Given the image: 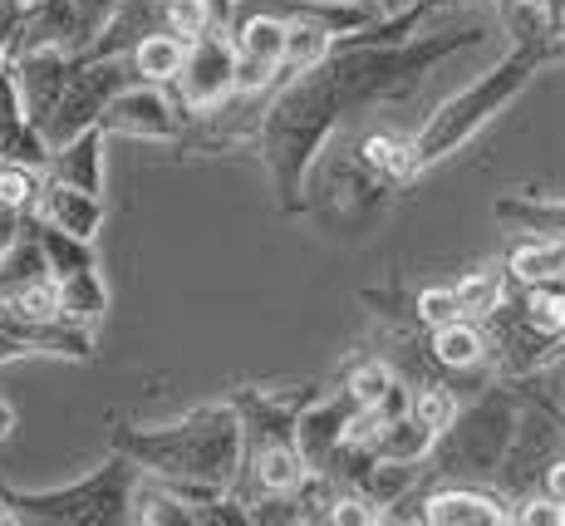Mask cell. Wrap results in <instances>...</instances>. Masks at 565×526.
Instances as JSON below:
<instances>
[{
	"label": "cell",
	"instance_id": "obj_15",
	"mask_svg": "<svg viewBox=\"0 0 565 526\" xmlns=\"http://www.w3.org/2000/svg\"><path fill=\"white\" fill-rule=\"evenodd\" d=\"M388 383H394V379H388L384 369H364V375L354 379V393H360V403H384L388 399Z\"/></svg>",
	"mask_w": 565,
	"mask_h": 526
},
{
	"label": "cell",
	"instance_id": "obj_2",
	"mask_svg": "<svg viewBox=\"0 0 565 526\" xmlns=\"http://www.w3.org/2000/svg\"><path fill=\"white\" fill-rule=\"evenodd\" d=\"M25 134H30V118H25V104H20V90L10 80V70H0V158L35 168L40 152L25 144Z\"/></svg>",
	"mask_w": 565,
	"mask_h": 526
},
{
	"label": "cell",
	"instance_id": "obj_14",
	"mask_svg": "<svg viewBox=\"0 0 565 526\" xmlns=\"http://www.w3.org/2000/svg\"><path fill=\"white\" fill-rule=\"evenodd\" d=\"M452 295H458L462 311H482V305H492L497 295H502V286H497L492 276H477V281H467V286H462V291H452Z\"/></svg>",
	"mask_w": 565,
	"mask_h": 526
},
{
	"label": "cell",
	"instance_id": "obj_18",
	"mask_svg": "<svg viewBox=\"0 0 565 526\" xmlns=\"http://www.w3.org/2000/svg\"><path fill=\"white\" fill-rule=\"evenodd\" d=\"M526 522H565V512H546V507H531Z\"/></svg>",
	"mask_w": 565,
	"mask_h": 526
},
{
	"label": "cell",
	"instance_id": "obj_12",
	"mask_svg": "<svg viewBox=\"0 0 565 526\" xmlns=\"http://www.w3.org/2000/svg\"><path fill=\"white\" fill-rule=\"evenodd\" d=\"M260 482L266 487H290V482H300V463L290 453H266V463H260Z\"/></svg>",
	"mask_w": 565,
	"mask_h": 526
},
{
	"label": "cell",
	"instance_id": "obj_20",
	"mask_svg": "<svg viewBox=\"0 0 565 526\" xmlns=\"http://www.w3.org/2000/svg\"><path fill=\"white\" fill-rule=\"evenodd\" d=\"M551 492H556V497L565 502V463L556 467V473H551Z\"/></svg>",
	"mask_w": 565,
	"mask_h": 526
},
{
	"label": "cell",
	"instance_id": "obj_13",
	"mask_svg": "<svg viewBox=\"0 0 565 526\" xmlns=\"http://www.w3.org/2000/svg\"><path fill=\"white\" fill-rule=\"evenodd\" d=\"M423 320H433V325H452V320H462L458 295H452V291H428V295H423Z\"/></svg>",
	"mask_w": 565,
	"mask_h": 526
},
{
	"label": "cell",
	"instance_id": "obj_8",
	"mask_svg": "<svg viewBox=\"0 0 565 526\" xmlns=\"http://www.w3.org/2000/svg\"><path fill=\"white\" fill-rule=\"evenodd\" d=\"M516 276L521 281H556V276H565V241L521 251V256H516Z\"/></svg>",
	"mask_w": 565,
	"mask_h": 526
},
{
	"label": "cell",
	"instance_id": "obj_17",
	"mask_svg": "<svg viewBox=\"0 0 565 526\" xmlns=\"http://www.w3.org/2000/svg\"><path fill=\"white\" fill-rule=\"evenodd\" d=\"M286 54L290 60H315L320 54V35L315 30H296V35H286Z\"/></svg>",
	"mask_w": 565,
	"mask_h": 526
},
{
	"label": "cell",
	"instance_id": "obj_16",
	"mask_svg": "<svg viewBox=\"0 0 565 526\" xmlns=\"http://www.w3.org/2000/svg\"><path fill=\"white\" fill-rule=\"evenodd\" d=\"M531 315H536V325L565 330V301L561 295H536V301H531Z\"/></svg>",
	"mask_w": 565,
	"mask_h": 526
},
{
	"label": "cell",
	"instance_id": "obj_3",
	"mask_svg": "<svg viewBox=\"0 0 565 526\" xmlns=\"http://www.w3.org/2000/svg\"><path fill=\"white\" fill-rule=\"evenodd\" d=\"M286 50V30L280 25H270V20H256L252 30H246V40H242V64H236V84L242 90H256L260 80H266V70L276 64V54Z\"/></svg>",
	"mask_w": 565,
	"mask_h": 526
},
{
	"label": "cell",
	"instance_id": "obj_11",
	"mask_svg": "<svg viewBox=\"0 0 565 526\" xmlns=\"http://www.w3.org/2000/svg\"><path fill=\"white\" fill-rule=\"evenodd\" d=\"M413 419L423 423V429H448V419H452V399L443 389H428L418 403H413Z\"/></svg>",
	"mask_w": 565,
	"mask_h": 526
},
{
	"label": "cell",
	"instance_id": "obj_9",
	"mask_svg": "<svg viewBox=\"0 0 565 526\" xmlns=\"http://www.w3.org/2000/svg\"><path fill=\"white\" fill-rule=\"evenodd\" d=\"M433 522H497V507H487L482 497H438L428 507Z\"/></svg>",
	"mask_w": 565,
	"mask_h": 526
},
{
	"label": "cell",
	"instance_id": "obj_5",
	"mask_svg": "<svg viewBox=\"0 0 565 526\" xmlns=\"http://www.w3.org/2000/svg\"><path fill=\"white\" fill-rule=\"evenodd\" d=\"M182 70L192 74V94L198 98H206V94H216L226 84V74H232V54H226L216 40H206V45H198V54H188L182 60Z\"/></svg>",
	"mask_w": 565,
	"mask_h": 526
},
{
	"label": "cell",
	"instance_id": "obj_10",
	"mask_svg": "<svg viewBox=\"0 0 565 526\" xmlns=\"http://www.w3.org/2000/svg\"><path fill=\"white\" fill-rule=\"evenodd\" d=\"M168 25L172 35L188 45V40H198L206 30V0H168Z\"/></svg>",
	"mask_w": 565,
	"mask_h": 526
},
{
	"label": "cell",
	"instance_id": "obj_7",
	"mask_svg": "<svg viewBox=\"0 0 565 526\" xmlns=\"http://www.w3.org/2000/svg\"><path fill=\"white\" fill-rule=\"evenodd\" d=\"M438 355L448 359V365H477V359H482V335L462 320L438 325Z\"/></svg>",
	"mask_w": 565,
	"mask_h": 526
},
{
	"label": "cell",
	"instance_id": "obj_4",
	"mask_svg": "<svg viewBox=\"0 0 565 526\" xmlns=\"http://www.w3.org/2000/svg\"><path fill=\"white\" fill-rule=\"evenodd\" d=\"M182 60H188V45L178 35H148L134 50V64L143 80H172V74H182Z\"/></svg>",
	"mask_w": 565,
	"mask_h": 526
},
{
	"label": "cell",
	"instance_id": "obj_19",
	"mask_svg": "<svg viewBox=\"0 0 565 526\" xmlns=\"http://www.w3.org/2000/svg\"><path fill=\"white\" fill-rule=\"evenodd\" d=\"M10 429H15V409H10V403H0V438H6Z\"/></svg>",
	"mask_w": 565,
	"mask_h": 526
},
{
	"label": "cell",
	"instance_id": "obj_6",
	"mask_svg": "<svg viewBox=\"0 0 565 526\" xmlns=\"http://www.w3.org/2000/svg\"><path fill=\"white\" fill-rule=\"evenodd\" d=\"M35 197H40V172L30 168V162L0 158V207L25 212V207H35Z\"/></svg>",
	"mask_w": 565,
	"mask_h": 526
},
{
	"label": "cell",
	"instance_id": "obj_1",
	"mask_svg": "<svg viewBox=\"0 0 565 526\" xmlns=\"http://www.w3.org/2000/svg\"><path fill=\"white\" fill-rule=\"evenodd\" d=\"M40 217H45V227H54V232L64 236H79L89 241L94 232H99V192H84V188H70V182H40V197H35Z\"/></svg>",
	"mask_w": 565,
	"mask_h": 526
}]
</instances>
